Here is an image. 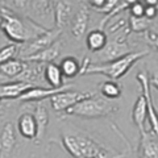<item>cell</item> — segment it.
Masks as SVG:
<instances>
[{
    "instance_id": "52a82bcc",
    "label": "cell",
    "mask_w": 158,
    "mask_h": 158,
    "mask_svg": "<svg viewBox=\"0 0 158 158\" xmlns=\"http://www.w3.org/2000/svg\"><path fill=\"white\" fill-rule=\"evenodd\" d=\"M137 81L141 83L142 95L145 96L146 100V107H148V117L150 121V129L153 131V135H156L158 137V113L156 112L154 104H153V99H152V94H150V85H149V78L146 77V73H140L137 75Z\"/></svg>"
},
{
    "instance_id": "9c48e42d",
    "label": "cell",
    "mask_w": 158,
    "mask_h": 158,
    "mask_svg": "<svg viewBox=\"0 0 158 158\" xmlns=\"http://www.w3.org/2000/svg\"><path fill=\"white\" fill-rule=\"evenodd\" d=\"M73 85H63L61 88H45V87H32L19 98L20 102H42L48 98H52L53 95L71 88Z\"/></svg>"
},
{
    "instance_id": "8992f818",
    "label": "cell",
    "mask_w": 158,
    "mask_h": 158,
    "mask_svg": "<svg viewBox=\"0 0 158 158\" xmlns=\"http://www.w3.org/2000/svg\"><path fill=\"white\" fill-rule=\"evenodd\" d=\"M94 95L92 92H81V91H61L53 95L50 99L52 107L53 110L58 112H63L67 111L69 108H71L73 106H75L77 103H79L81 100H85L87 98H91Z\"/></svg>"
},
{
    "instance_id": "ba28073f",
    "label": "cell",
    "mask_w": 158,
    "mask_h": 158,
    "mask_svg": "<svg viewBox=\"0 0 158 158\" xmlns=\"http://www.w3.org/2000/svg\"><path fill=\"white\" fill-rule=\"evenodd\" d=\"M59 34H61V31H58V29L46 31L45 33L40 34L38 37L34 38L25 49H23V54L25 57H29V56H33V54L41 52L49 46H52L53 44L56 42V40L58 38Z\"/></svg>"
},
{
    "instance_id": "f546056e",
    "label": "cell",
    "mask_w": 158,
    "mask_h": 158,
    "mask_svg": "<svg viewBox=\"0 0 158 158\" xmlns=\"http://www.w3.org/2000/svg\"><path fill=\"white\" fill-rule=\"evenodd\" d=\"M0 157H2V149H0Z\"/></svg>"
},
{
    "instance_id": "603a6c76",
    "label": "cell",
    "mask_w": 158,
    "mask_h": 158,
    "mask_svg": "<svg viewBox=\"0 0 158 158\" xmlns=\"http://www.w3.org/2000/svg\"><path fill=\"white\" fill-rule=\"evenodd\" d=\"M62 75L66 78H74L81 73V65L75 59V57H66L59 65Z\"/></svg>"
},
{
    "instance_id": "4316f807",
    "label": "cell",
    "mask_w": 158,
    "mask_h": 158,
    "mask_svg": "<svg viewBox=\"0 0 158 158\" xmlns=\"http://www.w3.org/2000/svg\"><path fill=\"white\" fill-rule=\"evenodd\" d=\"M158 13V9H157V6H145L144 8V17L148 19V20H152L157 16Z\"/></svg>"
},
{
    "instance_id": "30bf717a",
    "label": "cell",
    "mask_w": 158,
    "mask_h": 158,
    "mask_svg": "<svg viewBox=\"0 0 158 158\" xmlns=\"http://www.w3.org/2000/svg\"><path fill=\"white\" fill-rule=\"evenodd\" d=\"M61 46H62V42H54L52 46H49L44 50L38 52L33 56H29V57H24L23 61L24 62H37V63H52L54 59H56L59 53H61Z\"/></svg>"
},
{
    "instance_id": "ac0fdd59",
    "label": "cell",
    "mask_w": 158,
    "mask_h": 158,
    "mask_svg": "<svg viewBox=\"0 0 158 158\" xmlns=\"http://www.w3.org/2000/svg\"><path fill=\"white\" fill-rule=\"evenodd\" d=\"M34 120L37 124V141H41L42 137L45 136L46 128L49 125V113H48V108L44 104H37V107L34 108Z\"/></svg>"
},
{
    "instance_id": "3957f363",
    "label": "cell",
    "mask_w": 158,
    "mask_h": 158,
    "mask_svg": "<svg viewBox=\"0 0 158 158\" xmlns=\"http://www.w3.org/2000/svg\"><path fill=\"white\" fill-rule=\"evenodd\" d=\"M0 29L4 32V34L16 44H24L32 37H38L40 34L33 32V29H37V25L28 27V24L24 20L20 19L17 15H15L12 11L7 8H0Z\"/></svg>"
},
{
    "instance_id": "7c38bea8",
    "label": "cell",
    "mask_w": 158,
    "mask_h": 158,
    "mask_svg": "<svg viewBox=\"0 0 158 158\" xmlns=\"http://www.w3.org/2000/svg\"><path fill=\"white\" fill-rule=\"evenodd\" d=\"M17 131L27 140H36L37 137V124L33 113L25 112L17 120Z\"/></svg>"
},
{
    "instance_id": "277c9868",
    "label": "cell",
    "mask_w": 158,
    "mask_h": 158,
    "mask_svg": "<svg viewBox=\"0 0 158 158\" xmlns=\"http://www.w3.org/2000/svg\"><path fill=\"white\" fill-rule=\"evenodd\" d=\"M115 111H117V107L113 106L111 100H108L106 98H99L92 95L91 98L81 100L75 106L69 108L66 113L83 118H98L106 117Z\"/></svg>"
},
{
    "instance_id": "2e32d148",
    "label": "cell",
    "mask_w": 158,
    "mask_h": 158,
    "mask_svg": "<svg viewBox=\"0 0 158 158\" xmlns=\"http://www.w3.org/2000/svg\"><path fill=\"white\" fill-rule=\"evenodd\" d=\"M148 117V107H146V100L144 95H140L137 98V100L133 106L132 110V121L136 124V127L138 128L140 133L145 132V120Z\"/></svg>"
},
{
    "instance_id": "5bb4252c",
    "label": "cell",
    "mask_w": 158,
    "mask_h": 158,
    "mask_svg": "<svg viewBox=\"0 0 158 158\" xmlns=\"http://www.w3.org/2000/svg\"><path fill=\"white\" fill-rule=\"evenodd\" d=\"M53 4H54L53 12H54V20H56V29L62 31L71 19L73 7L67 2H56Z\"/></svg>"
},
{
    "instance_id": "7a4b0ae2",
    "label": "cell",
    "mask_w": 158,
    "mask_h": 158,
    "mask_svg": "<svg viewBox=\"0 0 158 158\" xmlns=\"http://www.w3.org/2000/svg\"><path fill=\"white\" fill-rule=\"evenodd\" d=\"M148 53L149 52L129 53L124 57L116 59V61L103 63V65H90L88 59H85V63L81 67V73L79 74H103V75L110 78L111 81L116 82L131 70V67L135 65L138 59L148 56Z\"/></svg>"
},
{
    "instance_id": "9a60e30c",
    "label": "cell",
    "mask_w": 158,
    "mask_h": 158,
    "mask_svg": "<svg viewBox=\"0 0 158 158\" xmlns=\"http://www.w3.org/2000/svg\"><path fill=\"white\" fill-rule=\"evenodd\" d=\"M88 21H90V12H88V7L87 6H82L79 8V11L77 12L75 17L73 21V36L75 38H82L85 36V33L87 32V27H88Z\"/></svg>"
},
{
    "instance_id": "6da1fadb",
    "label": "cell",
    "mask_w": 158,
    "mask_h": 158,
    "mask_svg": "<svg viewBox=\"0 0 158 158\" xmlns=\"http://www.w3.org/2000/svg\"><path fill=\"white\" fill-rule=\"evenodd\" d=\"M61 141L66 152L74 158H124L121 154L112 148L99 142L94 137L86 133H63Z\"/></svg>"
},
{
    "instance_id": "8fae6325",
    "label": "cell",
    "mask_w": 158,
    "mask_h": 158,
    "mask_svg": "<svg viewBox=\"0 0 158 158\" xmlns=\"http://www.w3.org/2000/svg\"><path fill=\"white\" fill-rule=\"evenodd\" d=\"M32 87L33 85L31 83L20 81L4 83V85H0V99H19Z\"/></svg>"
},
{
    "instance_id": "e0dca14e",
    "label": "cell",
    "mask_w": 158,
    "mask_h": 158,
    "mask_svg": "<svg viewBox=\"0 0 158 158\" xmlns=\"http://www.w3.org/2000/svg\"><path fill=\"white\" fill-rule=\"evenodd\" d=\"M16 131L12 123H7L3 128V132L0 135V149L9 154L13 148L16 146Z\"/></svg>"
},
{
    "instance_id": "4fadbf2b",
    "label": "cell",
    "mask_w": 158,
    "mask_h": 158,
    "mask_svg": "<svg viewBox=\"0 0 158 158\" xmlns=\"http://www.w3.org/2000/svg\"><path fill=\"white\" fill-rule=\"evenodd\" d=\"M140 158H158V137L153 132L141 133Z\"/></svg>"
},
{
    "instance_id": "d4e9b609",
    "label": "cell",
    "mask_w": 158,
    "mask_h": 158,
    "mask_svg": "<svg viewBox=\"0 0 158 158\" xmlns=\"http://www.w3.org/2000/svg\"><path fill=\"white\" fill-rule=\"evenodd\" d=\"M129 23H131V29L132 31L138 33V32H142V31L146 32V28L149 27L150 20H148L145 17H133V16H131Z\"/></svg>"
},
{
    "instance_id": "ffe728a7",
    "label": "cell",
    "mask_w": 158,
    "mask_h": 158,
    "mask_svg": "<svg viewBox=\"0 0 158 158\" xmlns=\"http://www.w3.org/2000/svg\"><path fill=\"white\" fill-rule=\"evenodd\" d=\"M45 81L50 85V88H61L63 85V75L59 65L48 63L45 66Z\"/></svg>"
},
{
    "instance_id": "d6986e66",
    "label": "cell",
    "mask_w": 158,
    "mask_h": 158,
    "mask_svg": "<svg viewBox=\"0 0 158 158\" xmlns=\"http://www.w3.org/2000/svg\"><path fill=\"white\" fill-rule=\"evenodd\" d=\"M108 42V38H107V34L102 31V29H95V31H91L90 33L87 34V38H86V44H87V48L90 49L91 52H100L103 48L107 45Z\"/></svg>"
},
{
    "instance_id": "4dcf8cb0",
    "label": "cell",
    "mask_w": 158,
    "mask_h": 158,
    "mask_svg": "<svg viewBox=\"0 0 158 158\" xmlns=\"http://www.w3.org/2000/svg\"><path fill=\"white\" fill-rule=\"evenodd\" d=\"M0 103H2V99H0Z\"/></svg>"
},
{
    "instance_id": "484cf974",
    "label": "cell",
    "mask_w": 158,
    "mask_h": 158,
    "mask_svg": "<svg viewBox=\"0 0 158 158\" xmlns=\"http://www.w3.org/2000/svg\"><path fill=\"white\" fill-rule=\"evenodd\" d=\"M144 8L145 6L140 2H133L131 4V13L133 17H144Z\"/></svg>"
},
{
    "instance_id": "5b68a950",
    "label": "cell",
    "mask_w": 158,
    "mask_h": 158,
    "mask_svg": "<svg viewBox=\"0 0 158 158\" xmlns=\"http://www.w3.org/2000/svg\"><path fill=\"white\" fill-rule=\"evenodd\" d=\"M129 53L132 52L127 42V34H124V36L113 38L112 41H108L107 45L100 52L96 53V58L100 62V65H103V63L116 61V59L124 57Z\"/></svg>"
},
{
    "instance_id": "44dd1931",
    "label": "cell",
    "mask_w": 158,
    "mask_h": 158,
    "mask_svg": "<svg viewBox=\"0 0 158 158\" xmlns=\"http://www.w3.org/2000/svg\"><path fill=\"white\" fill-rule=\"evenodd\" d=\"M25 69V62L23 59H11L0 65V74L8 78H19Z\"/></svg>"
},
{
    "instance_id": "7402d4cb",
    "label": "cell",
    "mask_w": 158,
    "mask_h": 158,
    "mask_svg": "<svg viewBox=\"0 0 158 158\" xmlns=\"http://www.w3.org/2000/svg\"><path fill=\"white\" fill-rule=\"evenodd\" d=\"M99 91L102 92L103 98L108 99V100H115L121 96V87L113 81H104L99 86Z\"/></svg>"
},
{
    "instance_id": "f1b7e54d",
    "label": "cell",
    "mask_w": 158,
    "mask_h": 158,
    "mask_svg": "<svg viewBox=\"0 0 158 158\" xmlns=\"http://www.w3.org/2000/svg\"><path fill=\"white\" fill-rule=\"evenodd\" d=\"M149 85L154 87L156 90H158V71H156L153 74V77L149 79Z\"/></svg>"
},
{
    "instance_id": "cb8c5ba5",
    "label": "cell",
    "mask_w": 158,
    "mask_h": 158,
    "mask_svg": "<svg viewBox=\"0 0 158 158\" xmlns=\"http://www.w3.org/2000/svg\"><path fill=\"white\" fill-rule=\"evenodd\" d=\"M17 53H19V49H17V45H15V44H9V45L0 48V65L13 59L17 56Z\"/></svg>"
},
{
    "instance_id": "83f0119b",
    "label": "cell",
    "mask_w": 158,
    "mask_h": 158,
    "mask_svg": "<svg viewBox=\"0 0 158 158\" xmlns=\"http://www.w3.org/2000/svg\"><path fill=\"white\" fill-rule=\"evenodd\" d=\"M145 38L150 42V45H153L158 50V33H154L152 31H146L145 32Z\"/></svg>"
}]
</instances>
